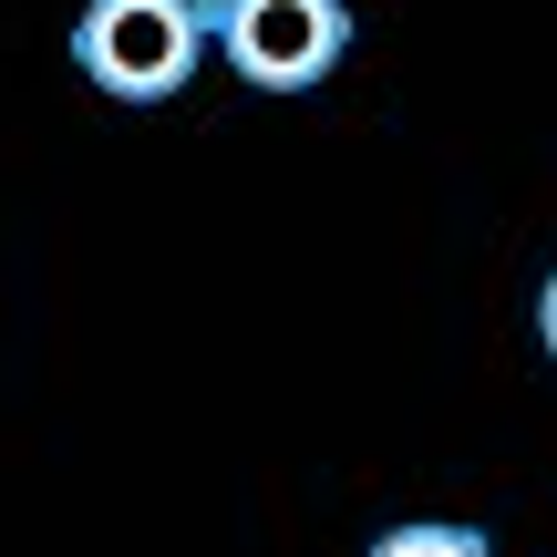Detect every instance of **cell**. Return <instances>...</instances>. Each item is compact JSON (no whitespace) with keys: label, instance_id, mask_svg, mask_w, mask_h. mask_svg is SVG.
<instances>
[{"label":"cell","instance_id":"cell-2","mask_svg":"<svg viewBox=\"0 0 557 557\" xmlns=\"http://www.w3.org/2000/svg\"><path fill=\"white\" fill-rule=\"evenodd\" d=\"M207 41H218V62L248 94H310L351 52V11L341 0H218Z\"/></svg>","mask_w":557,"mask_h":557},{"label":"cell","instance_id":"cell-3","mask_svg":"<svg viewBox=\"0 0 557 557\" xmlns=\"http://www.w3.org/2000/svg\"><path fill=\"white\" fill-rule=\"evenodd\" d=\"M372 557H496L475 537V527H444V517H413V527H393V537H382Z\"/></svg>","mask_w":557,"mask_h":557},{"label":"cell","instance_id":"cell-1","mask_svg":"<svg viewBox=\"0 0 557 557\" xmlns=\"http://www.w3.org/2000/svg\"><path fill=\"white\" fill-rule=\"evenodd\" d=\"M207 0H83L73 21V62L94 94L114 103H176L207 73Z\"/></svg>","mask_w":557,"mask_h":557},{"label":"cell","instance_id":"cell-4","mask_svg":"<svg viewBox=\"0 0 557 557\" xmlns=\"http://www.w3.org/2000/svg\"><path fill=\"white\" fill-rule=\"evenodd\" d=\"M537 341H547V361H557V269H547V289H537Z\"/></svg>","mask_w":557,"mask_h":557}]
</instances>
